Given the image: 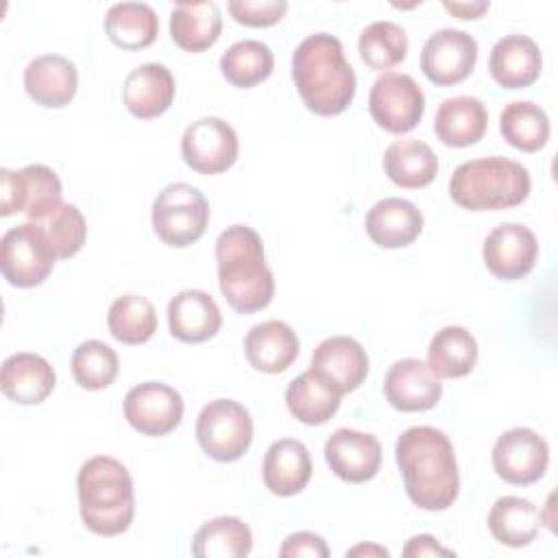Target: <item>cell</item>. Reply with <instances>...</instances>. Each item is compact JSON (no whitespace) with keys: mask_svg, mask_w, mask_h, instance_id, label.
Instances as JSON below:
<instances>
[{"mask_svg":"<svg viewBox=\"0 0 558 558\" xmlns=\"http://www.w3.org/2000/svg\"><path fill=\"white\" fill-rule=\"evenodd\" d=\"M74 381L85 390H102L118 377V353L102 340H85L72 353Z\"/></svg>","mask_w":558,"mask_h":558,"instance_id":"cell-39","label":"cell"},{"mask_svg":"<svg viewBox=\"0 0 558 558\" xmlns=\"http://www.w3.org/2000/svg\"><path fill=\"white\" fill-rule=\"evenodd\" d=\"M442 7H445V11H449L451 15L460 17V20H477L490 9V2H486V0H471V2H449V0H445Z\"/></svg>","mask_w":558,"mask_h":558,"instance_id":"cell-44","label":"cell"},{"mask_svg":"<svg viewBox=\"0 0 558 558\" xmlns=\"http://www.w3.org/2000/svg\"><path fill=\"white\" fill-rule=\"evenodd\" d=\"M532 190L523 163L493 155L460 163L449 179V196L469 211H495L521 205Z\"/></svg>","mask_w":558,"mask_h":558,"instance_id":"cell-5","label":"cell"},{"mask_svg":"<svg viewBox=\"0 0 558 558\" xmlns=\"http://www.w3.org/2000/svg\"><path fill=\"white\" fill-rule=\"evenodd\" d=\"M357 50L368 68L379 72L390 70L405 59L408 35L399 24L390 20H377L360 33Z\"/></svg>","mask_w":558,"mask_h":558,"instance_id":"cell-38","label":"cell"},{"mask_svg":"<svg viewBox=\"0 0 558 558\" xmlns=\"http://www.w3.org/2000/svg\"><path fill=\"white\" fill-rule=\"evenodd\" d=\"M340 397L342 395L314 371L296 375L286 388V405L290 414L305 425L327 423L338 412Z\"/></svg>","mask_w":558,"mask_h":558,"instance_id":"cell-31","label":"cell"},{"mask_svg":"<svg viewBox=\"0 0 558 558\" xmlns=\"http://www.w3.org/2000/svg\"><path fill=\"white\" fill-rule=\"evenodd\" d=\"M174 76L163 63H142L126 74L122 100L131 116L150 120L168 111L174 100Z\"/></svg>","mask_w":558,"mask_h":558,"instance_id":"cell-19","label":"cell"},{"mask_svg":"<svg viewBox=\"0 0 558 558\" xmlns=\"http://www.w3.org/2000/svg\"><path fill=\"white\" fill-rule=\"evenodd\" d=\"M477 61V41L460 28H440L427 37L421 50L423 74L440 87L464 81Z\"/></svg>","mask_w":558,"mask_h":558,"instance_id":"cell-14","label":"cell"},{"mask_svg":"<svg viewBox=\"0 0 558 558\" xmlns=\"http://www.w3.org/2000/svg\"><path fill=\"white\" fill-rule=\"evenodd\" d=\"M488 113L480 98L475 96H453L445 98L434 116L436 137L456 148L471 146L480 142L486 133Z\"/></svg>","mask_w":558,"mask_h":558,"instance_id":"cell-27","label":"cell"},{"mask_svg":"<svg viewBox=\"0 0 558 558\" xmlns=\"http://www.w3.org/2000/svg\"><path fill=\"white\" fill-rule=\"evenodd\" d=\"M547 464L549 447L530 427H512L495 440L493 469L508 484L530 486L545 475Z\"/></svg>","mask_w":558,"mask_h":558,"instance_id":"cell-12","label":"cell"},{"mask_svg":"<svg viewBox=\"0 0 558 558\" xmlns=\"http://www.w3.org/2000/svg\"><path fill=\"white\" fill-rule=\"evenodd\" d=\"M57 255L37 222L11 227L0 240V270L15 288H35L52 272Z\"/></svg>","mask_w":558,"mask_h":558,"instance_id":"cell-8","label":"cell"},{"mask_svg":"<svg viewBox=\"0 0 558 558\" xmlns=\"http://www.w3.org/2000/svg\"><path fill=\"white\" fill-rule=\"evenodd\" d=\"M386 177L405 190H418L434 181L438 159L434 150L421 140H397L384 150Z\"/></svg>","mask_w":558,"mask_h":558,"instance_id":"cell-29","label":"cell"},{"mask_svg":"<svg viewBox=\"0 0 558 558\" xmlns=\"http://www.w3.org/2000/svg\"><path fill=\"white\" fill-rule=\"evenodd\" d=\"M238 135L229 122L205 116L192 122L181 137V157L198 174H220L238 159Z\"/></svg>","mask_w":558,"mask_h":558,"instance_id":"cell-11","label":"cell"},{"mask_svg":"<svg viewBox=\"0 0 558 558\" xmlns=\"http://www.w3.org/2000/svg\"><path fill=\"white\" fill-rule=\"evenodd\" d=\"M543 57L534 39L527 35L501 37L488 57V70L497 85L506 89H521L541 76Z\"/></svg>","mask_w":558,"mask_h":558,"instance_id":"cell-23","label":"cell"},{"mask_svg":"<svg viewBox=\"0 0 558 558\" xmlns=\"http://www.w3.org/2000/svg\"><path fill=\"white\" fill-rule=\"evenodd\" d=\"M368 111L384 131L401 135L421 122L425 96L410 74L384 72L371 87Z\"/></svg>","mask_w":558,"mask_h":558,"instance_id":"cell-10","label":"cell"},{"mask_svg":"<svg viewBox=\"0 0 558 558\" xmlns=\"http://www.w3.org/2000/svg\"><path fill=\"white\" fill-rule=\"evenodd\" d=\"M222 31V15L216 2H177L170 13V37L187 52L211 48Z\"/></svg>","mask_w":558,"mask_h":558,"instance_id":"cell-28","label":"cell"},{"mask_svg":"<svg viewBox=\"0 0 558 558\" xmlns=\"http://www.w3.org/2000/svg\"><path fill=\"white\" fill-rule=\"evenodd\" d=\"M109 333L122 344H144L157 331V312L146 296L122 294L107 314Z\"/></svg>","mask_w":558,"mask_h":558,"instance_id":"cell-37","label":"cell"},{"mask_svg":"<svg viewBox=\"0 0 558 558\" xmlns=\"http://www.w3.org/2000/svg\"><path fill=\"white\" fill-rule=\"evenodd\" d=\"M541 527V514L530 499L506 495L488 512V530L497 543L508 547L530 545Z\"/></svg>","mask_w":558,"mask_h":558,"instance_id":"cell-33","label":"cell"},{"mask_svg":"<svg viewBox=\"0 0 558 558\" xmlns=\"http://www.w3.org/2000/svg\"><path fill=\"white\" fill-rule=\"evenodd\" d=\"M499 131L517 150L536 153L549 140V118L536 102L514 100L501 109Z\"/></svg>","mask_w":558,"mask_h":558,"instance_id":"cell-35","label":"cell"},{"mask_svg":"<svg viewBox=\"0 0 558 558\" xmlns=\"http://www.w3.org/2000/svg\"><path fill=\"white\" fill-rule=\"evenodd\" d=\"M325 460L340 480L362 484L377 475L381 445L373 434L340 427L325 442Z\"/></svg>","mask_w":558,"mask_h":558,"instance_id":"cell-18","label":"cell"},{"mask_svg":"<svg viewBox=\"0 0 558 558\" xmlns=\"http://www.w3.org/2000/svg\"><path fill=\"white\" fill-rule=\"evenodd\" d=\"M78 512L85 527L98 536H118L135 514V490L129 469L109 456L85 460L76 473Z\"/></svg>","mask_w":558,"mask_h":558,"instance_id":"cell-4","label":"cell"},{"mask_svg":"<svg viewBox=\"0 0 558 558\" xmlns=\"http://www.w3.org/2000/svg\"><path fill=\"white\" fill-rule=\"evenodd\" d=\"M196 440L211 460L233 462L253 442V418L242 403L214 399L198 412Z\"/></svg>","mask_w":558,"mask_h":558,"instance_id":"cell-7","label":"cell"},{"mask_svg":"<svg viewBox=\"0 0 558 558\" xmlns=\"http://www.w3.org/2000/svg\"><path fill=\"white\" fill-rule=\"evenodd\" d=\"M251 549V527L238 517H216L203 523L192 538V554L198 558H244Z\"/></svg>","mask_w":558,"mask_h":558,"instance_id":"cell-34","label":"cell"},{"mask_svg":"<svg viewBox=\"0 0 558 558\" xmlns=\"http://www.w3.org/2000/svg\"><path fill=\"white\" fill-rule=\"evenodd\" d=\"M275 68L272 50L257 39L231 44L220 57V72L233 87H255L270 76Z\"/></svg>","mask_w":558,"mask_h":558,"instance_id":"cell-36","label":"cell"},{"mask_svg":"<svg viewBox=\"0 0 558 558\" xmlns=\"http://www.w3.org/2000/svg\"><path fill=\"white\" fill-rule=\"evenodd\" d=\"M57 384L54 368L50 362L37 353H13L2 362L0 371V388L7 399L22 403V405H35L41 403Z\"/></svg>","mask_w":558,"mask_h":558,"instance_id":"cell-22","label":"cell"},{"mask_svg":"<svg viewBox=\"0 0 558 558\" xmlns=\"http://www.w3.org/2000/svg\"><path fill=\"white\" fill-rule=\"evenodd\" d=\"M218 286L240 314H253L272 301L275 277L264 257L259 233L246 225L227 227L216 240Z\"/></svg>","mask_w":558,"mask_h":558,"instance_id":"cell-3","label":"cell"},{"mask_svg":"<svg viewBox=\"0 0 558 558\" xmlns=\"http://www.w3.org/2000/svg\"><path fill=\"white\" fill-rule=\"evenodd\" d=\"M310 371L340 395L353 392L368 375V355L351 336H329L312 353Z\"/></svg>","mask_w":558,"mask_h":558,"instance_id":"cell-17","label":"cell"},{"mask_svg":"<svg viewBox=\"0 0 558 558\" xmlns=\"http://www.w3.org/2000/svg\"><path fill=\"white\" fill-rule=\"evenodd\" d=\"M46 233L57 259H65L76 255L87 238V225L76 205L61 203L46 218L37 222Z\"/></svg>","mask_w":558,"mask_h":558,"instance_id":"cell-40","label":"cell"},{"mask_svg":"<svg viewBox=\"0 0 558 558\" xmlns=\"http://www.w3.org/2000/svg\"><path fill=\"white\" fill-rule=\"evenodd\" d=\"M262 475L272 495L292 497L301 493L312 477V458L307 447L296 438L275 440L266 449Z\"/></svg>","mask_w":558,"mask_h":558,"instance_id":"cell-24","label":"cell"},{"mask_svg":"<svg viewBox=\"0 0 558 558\" xmlns=\"http://www.w3.org/2000/svg\"><path fill=\"white\" fill-rule=\"evenodd\" d=\"M244 353L255 371L283 373L299 355V338L283 320H264L248 329Z\"/></svg>","mask_w":558,"mask_h":558,"instance_id":"cell-26","label":"cell"},{"mask_svg":"<svg viewBox=\"0 0 558 558\" xmlns=\"http://www.w3.org/2000/svg\"><path fill=\"white\" fill-rule=\"evenodd\" d=\"M183 397L168 384L144 381L124 397V418L144 436H166L183 418Z\"/></svg>","mask_w":558,"mask_h":558,"instance_id":"cell-13","label":"cell"},{"mask_svg":"<svg viewBox=\"0 0 558 558\" xmlns=\"http://www.w3.org/2000/svg\"><path fill=\"white\" fill-rule=\"evenodd\" d=\"M292 81L303 105L316 116H338L355 96V72L340 39L329 33H314L296 46Z\"/></svg>","mask_w":558,"mask_h":558,"instance_id":"cell-2","label":"cell"},{"mask_svg":"<svg viewBox=\"0 0 558 558\" xmlns=\"http://www.w3.org/2000/svg\"><path fill=\"white\" fill-rule=\"evenodd\" d=\"M78 87L76 65L61 54L35 57L24 70V89L41 107L59 109L70 105Z\"/></svg>","mask_w":558,"mask_h":558,"instance_id":"cell-21","label":"cell"},{"mask_svg":"<svg viewBox=\"0 0 558 558\" xmlns=\"http://www.w3.org/2000/svg\"><path fill=\"white\" fill-rule=\"evenodd\" d=\"M222 314L205 290H183L168 303L170 333L181 342H205L220 331Z\"/></svg>","mask_w":558,"mask_h":558,"instance_id":"cell-25","label":"cell"},{"mask_svg":"<svg viewBox=\"0 0 558 558\" xmlns=\"http://www.w3.org/2000/svg\"><path fill=\"white\" fill-rule=\"evenodd\" d=\"M157 238L174 248L194 244L209 225V203L190 183H170L153 201L150 211Z\"/></svg>","mask_w":558,"mask_h":558,"instance_id":"cell-6","label":"cell"},{"mask_svg":"<svg viewBox=\"0 0 558 558\" xmlns=\"http://www.w3.org/2000/svg\"><path fill=\"white\" fill-rule=\"evenodd\" d=\"M403 556H408V558H418V556H453V551L445 549L442 545H438L434 536L418 534V536H412L408 541V545L403 547Z\"/></svg>","mask_w":558,"mask_h":558,"instance_id":"cell-43","label":"cell"},{"mask_svg":"<svg viewBox=\"0 0 558 558\" xmlns=\"http://www.w3.org/2000/svg\"><path fill=\"white\" fill-rule=\"evenodd\" d=\"M227 7L238 24L253 28L272 26L288 11L286 0H231Z\"/></svg>","mask_w":558,"mask_h":558,"instance_id":"cell-41","label":"cell"},{"mask_svg":"<svg viewBox=\"0 0 558 558\" xmlns=\"http://www.w3.org/2000/svg\"><path fill=\"white\" fill-rule=\"evenodd\" d=\"M536 255V235L519 222H504L495 227L484 238L482 246V257L488 272L501 281L523 279L534 268Z\"/></svg>","mask_w":558,"mask_h":558,"instance_id":"cell-15","label":"cell"},{"mask_svg":"<svg viewBox=\"0 0 558 558\" xmlns=\"http://www.w3.org/2000/svg\"><path fill=\"white\" fill-rule=\"evenodd\" d=\"M395 458L410 501L423 510H447L460 493V473L449 436L432 425L408 427Z\"/></svg>","mask_w":558,"mask_h":558,"instance_id":"cell-1","label":"cell"},{"mask_svg":"<svg viewBox=\"0 0 558 558\" xmlns=\"http://www.w3.org/2000/svg\"><path fill=\"white\" fill-rule=\"evenodd\" d=\"M386 401L399 412L432 410L442 397L440 377L416 357L397 360L384 377Z\"/></svg>","mask_w":558,"mask_h":558,"instance_id":"cell-16","label":"cell"},{"mask_svg":"<svg viewBox=\"0 0 558 558\" xmlns=\"http://www.w3.org/2000/svg\"><path fill=\"white\" fill-rule=\"evenodd\" d=\"M105 33L122 50H142L157 39L159 17L146 2H118L105 13Z\"/></svg>","mask_w":558,"mask_h":558,"instance_id":"cell-30","label":"cell"},{"mask_svg":"<svg viewBox=\"0 0 558 558\" xmlns=\"http://www.w3.org/2000/svg\"><path fill=\"white\" fill-rule=\"evenodd\" d=\"M349 556H384V558H388L390 551L379 545H355L353 549H347V558Z\"/></svg>","mask_w":558,"mask_h":558,"instance_id":"cell-45","label":"cell"},{"mask_svg":"<svg viewBox=\"0 0 558 558\" xmlns=\"http://www.w3.org/2000/svg\"><path fill=\"white\" fill-rule=\"evenodd\" d=\"M364 229L368 238L381 248H401L412 244L423 231V214L421 209L399 196H388L377 201L366 218Z\"/></svg>","mask_w":558,"mask_h":558,"instance_id":"cell-20","label":"cell"},{"mask_svg":"<svg viewBox=\"0 0 558 558\" xmlns=\"http://www.w3.org/2000/svg\"><path fill=\"white\" fill-rule=\"evenodd\" d=\"M279 556L281 558H327L329 556V547L325 543V538L320 534L314 532H294L290 536H286V541L279 547Z\"/></svg>","mask_w":558,"mask_h":558,"instance_id":"cell-42","label":"cell"},{"mask_svg":"<svg viewBox=\"0 0 558 558\" xmlns=\"http://www.w3.org/2000/svg\"><path fill=\"white\" fill-rule=\"evenodd\" d=\"M61 181L57 172L44 163H31L22 170H0V214L22 211L28 222H39L61 201Z\"/></svg>","mask_w":558,"mask_h":558,"instance_id":"cell-9","label":"cell"},{"mask_svg":"<svg viewBox=\"0 0 558 558\" xmlns=\"http://www.w3.org/2000/svg\"><path fill=\"white\" fill-rule=\"evenodd\" d=\"M477 342L460 325H447L434 333L427 347V366L436 377H464L475 368Z\"/></svg>","mask_w":558,"mask_h":558,"instance_id":"cell-32","label":"cell"}]
</instances>
